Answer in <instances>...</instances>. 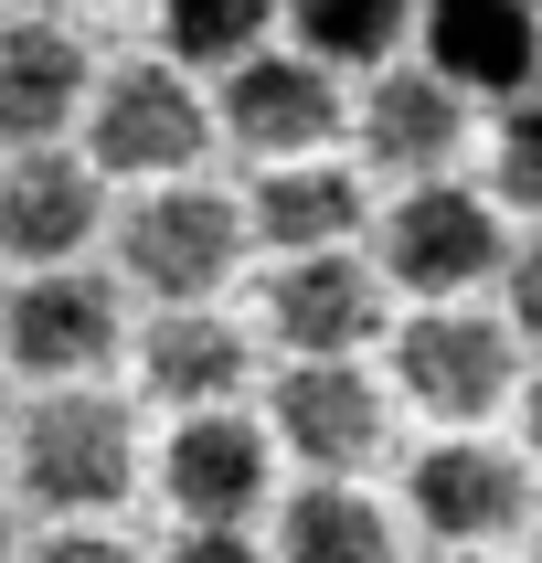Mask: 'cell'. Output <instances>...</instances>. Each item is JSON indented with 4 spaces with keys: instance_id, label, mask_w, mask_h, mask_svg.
<instances>
[{
    "instance_id": "1",
    "label": "cell",
    "mask_w": 542,
    "mask_h": 563,
    "mask_svg": "<svg viewBox=\"0 0 542 563\" xmlns=\"http://www.w3.org/2000/svg\"><path fill=\"white\" fill-rule=\"evenodd\" d=\"M11 489H22L43 521H107V510L139 489V415L118 394H43V405H11Z\"/></svg>"
},
{
    "instance_id": "2",
    "label": "cell",
    "mask_w": 542,
    "mask_h": 563,
    "mask_svg": "<svg viewBox=\"0 0 542 563\" xmlns=\"http://www.w3.org/2000/svg\"><path fill=\"white\" fill-rule=\"evenodd\" d=\"M86 139H75V150H86V170L96 181H191V170H202V150H213V96L191 86L181 64H107V75H96L86 86Z\"/></svg>"
},
{
    "instance_id": "3",
    "label": "cell",
    "mask_w": 542,
    "mask_h": 563,
    "mask_svg": "<svg viewBox=\"0 0 542 563\" xmlns=\"http://www.w3.org/2000/svg\"><path fill=\"white\" fill-rule=\"evenodd\" d=\"M500 202L468 181H425V191H394L373 213V277L405 287V298H425V309H468V287L500 277Z\"/></svg>"
},
{
    "instance_id": "4",
    "label": "cell",
    "mask_w": 542,
    "mask_h": 563,
    "mask_svg": "<svg viewBox=\"0 0 542 563\" xmlns=\"http://www.w3.org/2000/svg\"><path fill=\"white\" fill-rule=\"evenodd\" d=\"M234 266H245V213L213 181H159L118 213V277L159 309H213Z\"/></svg>"
},
{
    "instance_id": "5",
    "label": "cell",
    "mask_w": 542,
    "mask_h": 563,
    "mask_svg": "<svg viewBox=\"0 0 542 563\" xmlns=\"http://www.w3.org/2000/svg\"><path fill=\"white\" fill-rule=\"evenodd\" d=\"M118 351H128L118 277H96V266H43V277L0 287V373L11 383L75 394V383H96Z\"/></svg>"
},
{
    "instance_id": "6",
    "label": "cell",
    "mask_w": 542,
    "mask_h": 563,
    "mask_svg": "<svg viewBox=\"0 0 542 563\" xmlns=\"http://www.w3.org/2000/svg\"><path fill=\"white\" fill-rule=\"evenodd\" d=\"M394 394L446 437H478L521 394V341L500 330V309H414L394 319Z\"/></svg>"
},
{
    "instance_id": "7",
    "label": "cell",
    "mask_w": 542,
    "mask_h": 563,
    "mask_svg": "<svg viewBox=\"0 0 542 563\" xmlns=\"http://www.w3.org/2000/svg\"><path fill=\"white\" fill-rule=\"evenodd\" d=\"M341 75H319L309 54H287V43H266L255 64H234L213 96V139H234V150L255 159V170H298V159H330V139H341Z\"/></svg>"
},
{
    "instance_id": "8",
    "label": "cell",
    "mask_w": 542,
    "mask_h": 563,
    "mask_svg": "<svg viewBox=\"0 0 542 563\" xmlns=\"http://www.w3.org/2000/svg\"><path fill=\"white\" fill-rule=\"evenodd\" d=\"M394 437V394L362 362H287L266 383V446H287L309 478H362Z\"/></svg>"
},
{
    "instance_id": "9",
    "label": "cell",
    "mask_w": 542,
    "mask_h": 563,
    "mask_svg": "<svg viewBox=\"0 0 542 563\" xmlns=\"http://www.w3.org/2000/svg\"><path fill=\"white\" fill-rule=\"evenodd\" d=\"M532 468L510 457V446L489 437H436L425 457L405 468V521L425 542H446V553H489V542H521V521H532Z\"/></svg>"
},
{
    "instance_id": "10",
    "label": "cell",
    "mask_w": 542,
    "mask_h": 563,
    "mask_svg": "<svg viewBox=\"0 0 542 563\" xmlns=\"http://www.w3.org/2000/svg\"><path fill=\"white\" fill-rule=\"evenodd\" d=\"M414 64L446 96L521 107L542 96V11L532 0H414Z\"/></svg>"
},
{
    "instance_id": "11",
    "label": "cell",
    "mask_w": 542,
    "mask_h": 563,
    "mask_svg": "<svg viewBox=\"0 0 542 563\" xmlns=\"http://www.w3.org/2000/svg\"><path fill=\"white\" fill-rule=\"evenodd\" d=\"M394 330V287L373 277V255H287L266 266V341L287 362H362Z\"/></svg>"
},
{
    "instance_id": "12",
    "label": "cell",
    "mask_w": 542,
    "mask_h": 563,
    "mask_svg": "<svg viewBox=\"0 0 542 563\" xmlns=\"http://www.w3.org/2000/svg\"><path fill=\"white\" fill-rule=\"evenodd\" d=\"M159 500L181 510V532H245L277 500V446L245 405L234 415H181L159 446Z\"/></svg>"
},
{
    "instance_id": "13",
    "label": "cell",
    "mask_w": 542,
    "mask_h": 563,
    "mask_svg": "<svg viewBox=\"0 0 542 563\" xmlns=\"http://www.w3.org/2000/svg\"><path fill=\"white\" fill-rule=\"evenodd\" d=\"M107 234V181L86 170V150H11L0 159V255L43 277V266H86V245Z\"/></svg>"
},
{
    "instance_id": "14",
    "label": "cell",
    "mask_w": 542,
    "mask_h": 563,
    "mask_svg": "<svg viewBox=\"0 0 542 563\" xmlns=\"http://www.w3.org/2000/svg\"><path fill=\"white\" fill-rule=\"evenodd\" d=\"M351 139H362V159H373L383 181H457V159H468V96H446L425 64H383L373 86H362V118H351Z\"/></svg>"
},
{
    "instance_id": "15",
    "label": "cell",
    "mask_w": 542,
    "mask_h": 563,
    "mask_svg": "<svg viewBox=\"0 0 542 563\" xmlns=\"http://www.w3.org/2000/svg\"><path fill=\"white\" fill-rule=\"evenodd\" d=\"M255 383V330L223 309H159L139 330V394L170 415H234Z\"/></svg>"
},
{
    "instance_id": "16",
    "label": "cell",
    "mask_w": 542,
    "mask_h": 563,
    "mask_svg": "<svg viewBox=\"0 0 542 563\" xmlns=\"http://www.w3.org/2000/svg\"><path fill=\"white\" fill-rule=\"evenodd\" d=\"M96 64L64 22H0V159L11 150H64V128L86 118Z\"/></svg>"
},
{
    "instance_id": "17",
    "label": "cell",
    "mask_w": 542,
    "mask_h": 563,
    "mask_svg": "<svg viewBox=\"0 0 542 563\" xmlns=\"http://www.w3.org/2000/svg\"><path fill=\"white\" fill-rule=\"evenodd\" d=\"M234 213H245V245H266L287 266V255H351V234L373 223V191L341 159H298V170H255Z\"/></svg>"
},
{
    "instance_id": "18",
    "label": "cell",
    "mask_w": 542,
    "mask_h": 563,
    "mask_svg": "<svg viewBox=\"0 0 542 563\" xmlns=\"http://www.w3.org/2000/svg\"><path fill=\"white\" fill-rule=\"evenodd\" d=\"M266 563H405V521H394L362 478H298L277 500Z\"/></svg>"
},
{
    "instance_id": "19",
    "label": "cell",
    "mask_w": 542,
    "mask_h": 563,
    "mask_svg": "<svg viewBox=\"0 0 542 563\" xmlns=\"http://www.w3.org/2000/svg\"><path fill=\"white\" fill-rule=\"evenodd\" d=\"M277 22L298 32L287 54H309L319 75H383L414 43V0H277Z\"/></svg>"
},
{
    "instance_id": "20",
    "label": "cell",
    "mask_w": 542,
    "mask_h": 563,
    "mask_svg": "<svg viewBox=\"0 0 542 563\" xmlns=\"http://www.w3.org/2000/svg\"><path fill=\"white\" fill-rule=\"evenodd\" d=\"M159 43H170L159 64H181L191 86L234 75V64H255L277 43V0H159Z\"/></svg>"
},
{
    "instance_id": "21",
    "label": "cell",
    "mask_w": 542,
    "mask_h": 563,
    "mask_svg": "<svg viewBox=\"0 0 542 563\" xmlns=\"http://www.w3.org/2000/svg\"><path fill=\"white\" fill-rule=\"evenodd\" d=\"M489 202L542 223V96L500 107V128H489Z\"/></svg>"
},
{
    "instance_id": "22",
    "label": "cell",
    "mask_w": 542,
    "mask_h": 563,
    "mask_svg": "<svg viewBox=\"0 0 542 563\" xmlns=\"http://www.w3.org/2000/svg\"><path fill=\"white\" fill-rule=\"evenodd\" d=\"M489 287H500V330L542 351V223H532V234H521V245L500 255V277H489Z\"/></svg>"
},
{
    "instance_id": "23",
    "label": "cell",
    "mask_w": 542,
    "mask_h": 563,
    "mask_svg": "<svg viewBox=\"0 0 542 563\" xmlns=\"http://www.w3.org/2000/svg\"><path fill=\"white\" fill-rule=\"evenodd\" d=\"M22 563H139V542H128V532H107V521H54V532L32 542Z\"/></svg>"
},
{
    "instance_id": "24",
    "label": "cell",
    "mask_w": 542,
    "mask_h": 563,
    "mask_svg": "<svg viewBox=\"0 0 542 563\" xmlns=\"http://www.w3.org/2000/svg\"><path fill=\"white\" fill-rule=\"evenodd\" d=\"M159 563H266V542L255 532H181Z\"/></svg>"
},
{
    "instance_id": "25",
    "label": "cell",
    "mask_w": 542,
    "mask_h": 563,
    "mask_svg": "<svg viewBox=\"0 0 542 563\" xmlns=\"http://www.w3.org/2000/svg\"><path fill=\"white\" fill-rule=\"evenodd\" d=\"M521 468H542V373H521Z\"/></svg>"
},
{
    "instance_id": "26",
    "label": "cell",
    "mask_w": 542,
    "mask_h": 563,
    "mask_svg": "<svg viewBox=\"0 0 542 563\" xmlns=\"http://www.w3.org/2000/svg\"><path fill=\"white\" fill-rule=\"evenodd\" d=\"M11 553H22V532H11V500H0V563H11Z\"/></svg>"
},
{
    "instance_id": "27",
    "label": "cell",
    "mask_w": 542,
    "mask_h": 563,
    "mask_svg": "<svg viewBox=\"0 0 542 563\" xmlns=\"http://www.w3.org/2000/svg\"><path fill=\"white\" fill-rule=\"evenodd\" d=\"M521 542H532V563H542V500H532V521H521Z\"/></svg>"
},
{
    "instance_id": "28",
    "label": "cell",
    "mask_w": 542,
    "mask_h": 563,
    "mask_svg": "<svg viewBox=\"0 0 542 563\" xmlns=\"http://www.w3.org/2000/svg\"><path fill=\"white\" fill-rule=\"evenodd\" d=\"M0 437H11V373H0Z\"/></svg>"
},
{
    "instance_id": "29",
    "label": "cell",
    "mask_w": 542,
    "mask_h": 563,
    "mask_svg": "<svg viewBox=\"0 0 542 563\" xmlns=\"http://www.w3.org/2000/svg\"><path fill=\"white\" fill-rule=\"evenodd\" d=\"M446 563H500V553H446Z\"/></svg>"
}]
</instances>
